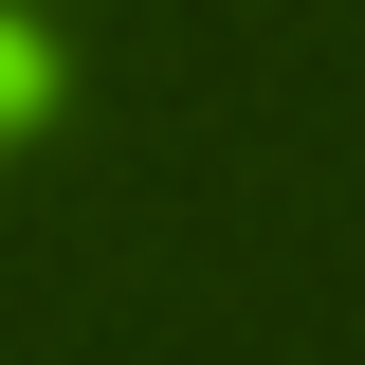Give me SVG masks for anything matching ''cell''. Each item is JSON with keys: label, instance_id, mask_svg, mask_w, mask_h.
<instances>
[{"label": "cell", "instance_id": "6da1fadb", "mask_svg": "<svg viewBox=\"0 0 365 365\" xmlns=\"http://www.w3.org/2000/svg\"><path fill=\"white\" fill-rule=\"evenodd\" d=\"M37 128H55V37L0 19V146H37Z\"/></svg>", "mask_w": 365, "mask_h": 365}]
</instances>
